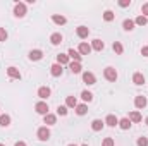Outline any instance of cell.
Returning a JSON list of instances; mask_svg holds the SVG:
<instances>
[{"mask_svg":"<svg viewBox=\"0 0 148 146\" xmlns=\"http://www.w3.org/2000/svg\"><path fill=\"white\" fill-rule=\"evenodd\" d=\"M105 124L109 126V127H115V126H119V119L115 117V115H107V119H105Z\"/></svg>","mask_w":148,"mask_h":146,"instance_id":"obj_14","label":"cell"},{"mask_svg":"<svg viewBox=\"0 0 148 146\" xmlns=\"http://www.w3.org/2000/svg\"><path fill=\"white\" fill-rule=\"evenodd\" d=\"M43 57V52L41 50H31L29 52V60H40Z\"/></svg>","mask_w":148,"mask_h":146,"instance_id":"obj_23","label":"cell"},{"mask_svg":"<svg viewBox=\"0 0 148 146\" xmlns=\"http://www.w3.org/2000/svg\"><path fill=\"white\" fill-rule=\"evenodd\" d=\"M145 124H147V126H148V117H147V119H145Z\"/></svg>","mask_w":148,"mask_h":146,"instance_id":"obj_41","label":"cell"},{"mask_svg":"<svg viewBox=\"0 0 148 146\" xmlns=\"http://www.w3.org/2000/svg\"><path fill=\"white\" fill-rule=\"evenodd\" d=\"M69 69H71V72L73 74H79L81 71H83L81 62H69Z\"/></svg>","mask_w":148,"mask_h":146,"instance_id":"obj_19","label":"cell"},{"mask_svg":"<svg viewBox=\"0 0 148 146\" xmlns=\"http://www.w3.org/2000/svg\"><path fill=\"white\" fill-rule=\"evenodd\" d=\"M69 62H71V59H69L67 53H59V55H57V64H60V65H67Z\"/></svg>","mask_w":148,"mask_h":146,"instance_id":"obj_11","label":"cell"},{"mask_svg":"<svg viewBox=\"0 0 148 146\" xmlns=\"http://www.w3.org/2000/svg\"><path fill=\"white\" fill-rule=\"evenodd\" d=\"M103 46H105V45H103V41H102V40H98V38L91 41V50H97V52H102V50H103Z\"/></svg>","mask_w":148,"mask_h":146,"instance_id":"obj_15","label":"cell"},{"mask_svg":"<svg viewBox=\"0 0 148 146\" xmlns=\"http://www.w3.org/2000/svg\"><path fill=\"white\" fill-rule=\"evenodd\" d=\"M69 146H77V145H69Z\"/></svg>","mask_w":148,"mask_h":146,"instance_id":"obj_42","label":"cell"},{"mask_svg":"<svg viewBox=\"0 0 148 146\" xmlns=\"http://www.w3.org/2000/svg\"><path fill=\"white\" fill-rule=\"evenodd\" d=\"M62 40H64V38H62V35H60V33H53V35L50 36V43L57 46V45H60V43H62Z\"/></svg>","mask_w":148,"mask_h":146,"instance_id":"obj_20","label":"cell"},{"mask_svg":"<svg viewBox=\"0 0 148 146\" xmlns=\"http://www.w3.org/2000/svg\"><path fill=\"white\" fill-rule=\"evenodd\" d=\"M9 38V35H7V31L3 29V28H0V41H5Z\"/></svg>","mask_w":148,"mask_h":146,"instance_id":"obj_36","label":"cell"},{"mask_svg":"<svg viewBox=\"0 0 148 146\" xmlns=\"http://www.w3.org/2000/svg\"><path fill=\"white\" fill-rule=\"evenodd\" d=\"M76 35L81 38V40H84V38H88V35H90V29H88L86 26H79V28L76 29Z\"/></svg>","mask_w":148,"mask_h":146,"instance_id":"obj_10","label":"cell"},{"mask_svg":"<svg viewBox=\"0 0 148 146\" xmlns=\"http://www.w3.org/2000/svg\"><path fill=\"white\" fill-rule=\"evenodd\" d=\"M35 110H36V113H40V115H47L48 113V103L47 102H38L36 105H35Z\"/></svg>","mask_w":148,"mask_h":146,"instance_id":"obj_2","label":"cell"},{"mask_svg":"<svg viewBox=\"0 0 148 146\" xmlns=\"http://www.w3.org/2000/svg\"><path fill=\"white\" fill-rule=\"evenodd\" d=\"M119 5L121 7H129L131 5V0H119Z\"/></svg>","mask_w":148,"mask_h":146,"instance_id":"obj_38","label":"cell"},{"mask_svg":"<svg viewBox=\"0 0 148 146\" xmlns=\"http://www.w3.org/2000/svg\"><path fill=\"white\" fill-rule=\"evenodd\" d=\"M77 52L81 53V57H83V55H90V53H91V45H88V43L81 41V43H79V48H77Z\"/></svg>","mask_w":148,"mask_h":146,"instance_id":"obj_6","label":"cell"},{"mask_svg":"<svg viewBox=\"0 0 148 146\" xmlns=\"http://www.w3.org/2000/svg\"><path fill=\"white\" fill-rule=\"evenodd\" d=\"M83 146H88V145H83Z\"/></svg>","mask_w":148,"mask_h":146,"instance_id":"obj_43","label":"cell"},{"mask_svg":"<svg viewBox=\"0 0 148 146\" xmlns=\"http://www.w3.org/2000/svg\"><path fill=\"white\" fill-rule=\"evenodd\" d=\"M83 83L84 84H88V86H91V84H95L97 83V77H95V74L93 72H83Z\"/></svg>","mask_w":148,"mask_h":146,"instance_id":"obj_5","label":"cell"},{"mask_svg":"<svg viewBox=\"0 0 148 146\" xmlns=\"http://www.w3.org/2000/svg\"><path fill=\"white\" fill-rule=\"evenodd\" d=\"M147 23H148V19L145 16H138V17L134 19V24H138V26H145Z\"/></svg>","mask_w":148,"mask_h":146,"instance_id":"obj_30","label":"cell"},{"mask_svg":"<svg viewBox=\"0 0 148 146\" xmlns=\"http://www.w3.org/2000/svg\"><path fill=\"white\" fill-rule=\"evenodd\" d=\"M133 83L136 84V86H141V84H145V76L141 72H136L133 76Z\"/></svg>","mask_w":148,"mask_h":146,"instance_id":"obj_18","label":"cell"},{"mask_svg":"<svg viewBox=\"0 0 148 146\" xmlns=\"http://www.w3.org/2000/svg\"><path fill=\"white\" fill-rule=\"evenodd\" d=\"M134 107H136V108H145V107H147V98H145L143 95H138V96L134 98Z\"/></svg>","mask_w":148,"mask_h":146,"instance_id":"obj_7","label":"cell"},{"mask_svg":"<svg viewBox=\"0 0 148 146\" xmlns=\"http://www.w3.org/2000/svg\"><path fill=\"white\" fill-rule=\"evenodd\" d=\"M7 76L12 79H21V72L17 67H7Z\"/></svg>","mask_w":148,"mask_h":146,"instance_id":"obj_9","label":"cell"},{"mask_svg":"<svg viewBox=\"0 0 148 146\" xmlns=\"http://www.w3.org/2000/svg\"><path fill=\"white\" fill-rule=\"evenodd\" d=\"M43 120H45V124H47V126H53V124L57 122V117H55L53 113H47V115L43 117Z\"/></svg>","mask_w":148,"mask_h":146,"instance_id":"obj_22","label":"cell"},{"mask_svg":"<svg viewBox=\"0 0 148 146\" xmlns=\"http://www.w3.org/2000/svg\"><path fill=\"white\" fill-rule=\"evenodd\" d=\"M141 16H145L148 19V3H143L141 5Z\"/></svg>","mask_w":148,"mask_h":146,"instance_id":"obj_37","label":"cell"},{"mask_svg":"<svg viewBox=\"0 0 148 146\" xmlns=\"http://www.w3.org/2000/svg\"><path fill=\"white\" fill-rule=\"evenodd\" d=\"M122 28H124L126 31H133V29H134V21H131V19H126V21L122 23Z\"/></svg>","mask_w":148,"mask_h":146,"instance_id":"obj_26","label":"cell"},{"mask_svg":"<svg viewBox=\"0 0 148 146\" xmlns=\"http://www.w3.org/2000/svg\"><path fill=\"white\" fill-rule=\"evenodd\" d=\"M50 72L53 77H59V76H62V65L60 64H53L52 67H50Z\"/></svg>","mask_w":148,"mask_h":146,"instance_id":"obj_17","label":"cell"},{"mask_svg":"<svg viewBox=\"0 0 148 146\" xmlns=\"http://www.w3.org/2000/svg\"><path fill=\"white\" fill-rule=\"evenodd\" d=\"M112 48H114V52L117 53V55H121L122 52H124V46L119 43V41H114V45H112Z\"/></svg>","mask_w":148,"mask_h":146,"instance_id":"obj_28","label":"cell"},{"mask_svg":"<svg viewBox=\"0 0 148 146\" xmlns=\"http://www.w3.org/2000/svg\"><path fill=\"white\" fill-rule=\"evenodd\" d=\"M14 16H16V17H24V16H26V5H24L23 2H17V3L14 5Z\"/></svg>","mask_w":148,"mask_h":146,"instance_id":"obj_1","label":"cell"},{"mask_svg":"<svg viewBox=\"0 0 148 146\" xmlns=\"http://www.w3.org/2000/svg\"><path fill=\"white\" fill-rule=\"evenodd\" d=\"M103 126H105V122H103V120H100V119H95V120L91 122V129H93L95 132L102 131V129H103Z\"/></svg>","mask_w":148,"mask_h":146,"instance_id":"obj_12","label":"cell"},{"mask_svg":"<svg viewBox=\"0 0 148 146\" xmlns=\"http://www.w3.org/2000/svg\"><path fill=\"white\" fill-rule=\"evenodd\" d=\"M14 146H26V143H24V141H17Z\"/></svg>","mask_w":148,"mask_h":146,"instance_id":"obj_40","label":"cell"},{"mask_svg":"<svg viewBox=\"0 0 148 146\" xmlns=\"http://www.w3.org/2000/svg\"><path fill=\"white\" fill-rule=\"evenodd\" d=\"M136 145H138V146H148V138H145V136H141V138H138V141H136Z\"/></svg>","mask_w":148,"mask_h":146,"instance_id":"obj_33","label":"cell"},{"mask_svg":"<svg viewBox=\"0 0 148 146\" xmlns=\"http://www.w3.org/2000/svg\"><path fill=\"white\" fill-rule=\"evenodd\" d=\"M119 127H121V129H124V131H126V129H129V127H131V120H129L127 117H126V119H121V120H119Z\"/></svg>","mask_w":148,"mask_h":146,"instance_id":"obj_27","label":"cell"},{"mask_svg":"<svg viewBox=\"0 0 148 146\" xmlns=\"http://www.w3.org/2000/svg\"><path fill=\"white\" fill-rule=\"evenodd\" d=\"M67 55H69V59H73V62H81V53L77 52V50H74V48H71L69 52H67Z\"/></svg>","mask_w":148,"mask_h":146,"instance_id":"obj_13","label":"cell"},{"mask_svg":"<svg viewBox=\"0 0 148 146\" xmlns=\"http://www.w3.org/2000/svg\"><path fill=\"white\" fill-rule=\"evenodd\" d=\"M0 126H2V127H9V126H10V117H9L7 113H2V115H0Z\"/></svg>","mask_w":148,"mask_h":146,"instance_id":"obj_24","label":"cell"},{"mask_svg":"<svg viewBox=\"0 0 148 146\" xmlns=\"http://www.w3.org/2000/svg\"><path fill=\"white\" fill-rule=\"evenodd\" d=\"M102 146H115V141H114L112 138H105V139L102 141Z\"/></svg>","mask_w":148,"mask_h":146,"instance_id":"obj_34","label":"cell"},{"mask_svg":"<svg viewBox=\"0 0 148 146\" xmlns=\"http://www.w3.org/2000/svg\"><path fill=\"white\" fill-rule=\"evenodd\" d=\"M0 115H2V113H0Z\"/></svg>","mask_w":148,"mask_h":146,"instance_id":"obj_45","label":"cell"},{"mask_svg":"<svg viewBox=\"0 0 148 146\" xmlns=\"http://www.w3.org/2000/svg\"><path fill=\"white\" fill-rule=\"evenodd\" d=\"M52 21H53L55 24H59V26H62V24L67 23V19H66L64 16H59V14H53V16H52Z\"/></svg>","mask_w":148,"mask_h":146,"instance_id":"obj_21","label":"cell"},{"mask_svg":"<svg viewBox=\"0 0 148 146\" xmlns=\"http://www.w3.org/2000/svg\"><path fill=\"white\" fill-rule=\"evenodd\" d=\"M81 98H83L84 102H91V100H93V93H90V91H83V93H81Z\"/></svg>","mask_w":148,"mask_h":146,"instance_id":"obj_31","label":"cell"},{"mask_svg":"<svg viewBox=\"0 0 148 146\" xmlns=\"http://www.w3.org/2000/svg\"><path fill=\"white\" fill-rule=\"evenodd\" d=\"M141 55H143V57H148V46H143V48H141Z\"/></svg>","mask_w":148,"mask_h":146,"instance_id":"obj_39","label":"cell"},{"mask_svg":"<svg viewBox=\"0 0 148 146\" xmlns=\"http://www.w3.org/2000/svg\"><path fill=\"white\" fill-rule=\"evenodd\" d=\"M103 77H105L107 81H117V71H115L114 67H107V69L103 71Z\"/></svg>","mask_w":148,"mask_h":146,"instance_id":"obj_3","label":"cell"},{"mask_svg":"<svg viewBox=\"0 0 148 146\" xmlns=\"http://www.w3.org/2000/svg\"><path fill=\"white\" fill-rule=\"evenodd\" d=\"M57 113H59V115H67V107H66V105H59Z\"/></svg>","mask_w":148,"mask_h":146,"instance_id":"obj_35","label":"cell"},{"mask_svg":"<svg viewBox=\"0 0 148 146\" xmlns=\"http://www.w3.org/2000/svg\"><path fill=\"white\" fill-rule=\"evenodd\" d=\"M0 146H3V145H0Z\"/></svg>","mask_w":148,"mask_h":146,"instance_id":"obj_44","label":"cell"},{"mask_svg":"<svg viewBox=\"0 0 148 146\" xmlns=\"http://www.w3.org/2000/svg\"><path fill=\"white\" fill-rule=\"evenodd\" d=\"M66 107H67V108H76V107H77V100H76V96H67V100H66Z\"/></svg>","mask_w":148,"mask_h":146,"instance_id":"obj_25","label":"cell"},{"mask_svg":"<svg viewBox=\"0 0 148 146\" xmlns=\"http://www.w3.org/2000/svg\"><path fill=\"white\" fill-rule=\"evenodd\" d=\"M114 17H115V16H114V12H112V10H105V12H103V19H105L107 23L114 21Z\"/></svg>","mask_w":148,"mask_h":146,"instance_id":"obj_32","label":"cell"},{"mask_svg":"<svg viewBox=\"0 0 148 146\" xmlns=\"http://www.w3.org/2000/svg\"><path fill=\"white\" fill-rule=\"evenodd\" d=\"M38 139L40 141H48L50 139V129L48 127H40L38 129Z\"/></svg>","mask_w":148,"mask_h":146,"instance_id":"obj_4","label":"cell"},{"mask_svg":"<svg viewBox=\"0 0 148 146\" xmlns=\"http://www.w3.org/2000/svg\"><path fill=\"white\" fill-rule=\"evenodd\" d=\"M86 112H88V107H86L84 103H81V105L76 107V113H77V115H86Z\"/></svg>","mask_w":148,"mask_h":146,"instance_id":"obj_29","label":"cell"},{"mask_svg":"<svg viewBox=\"0 0 148 146\" xmlns=\"http://www.w3.org/2000/svg\"><path fill=\"white\" fill-rule=\"evenodd\" d=\"M50 93H52V91H50L48 86H41V88L38 89V96H40L41 100H47V98L50 96Z\"/></svg>","mask_w":148,"mask_h":146,"instance_id":"obj_8","label":"cell"},{"mask_svg":"<svg viewBox=\"0 0 148 146\" xmlns=\"http://www.w3.org/2000/svg\"><path fill=\"white\" fill-rule=\"evenodd\" d=\"M127 119H129V120H131V124H133V122H141V119H143V117H141V113H140L138 110H133V112L129 113V117H127Z\"/></svg>","mask_w":148,"mask_h":146,"instance_id":"obj_16","label":"cell"}]
</instances>
